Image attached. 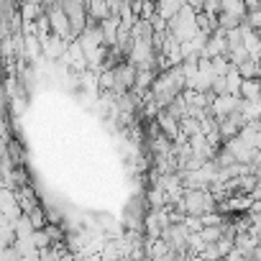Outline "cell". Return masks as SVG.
Wrapping results in <instances>:
<instances>
[{"label":"cell","mask_w":261,"mask_h":261,"mask_svg":"<svg viewBox=\"0 0 261 261\" xmlns=\"http://www.w3.org/2000/svg\"><path fill=\"white\" fill-rule=\"evenodd\" d=\"M215 205L218 200L210 195V190H185L182 192V200L177 205H172L179 215H195V218H202L207 213H215Z\"/></svg>","instance_id":"6da1fadb"},{"label":"cell","mask_w":261,"mask_h":261,"mask_svg":"<svg viewBox=\"0 0 261 261\" xmlns=\"http://www.w3.org/2000/svg\"><path fill=\"white\" fill-rule=\"evenodd\" d=\"M195 11L185 3L182 8H179V13L177 16H172L169 21H167V34L177 41V44H185V41H190L195 34H197V23H195Z\"/></svg>","instance_id":"7a4b0ae2"},{"label":"cell","mask_w":261,"mask_h":261,"mask_svg":"<svg viewBox=\"0 0 261 261\" xmlns=\"http://www.w3.org/2000/svg\"><path fill=\"white\" fill-rule=\"evenodd\" d=\"M238 97L246 100V102H258V80H243Z\"/></svg>","instance_id":"3957f363"},{"label":"cell","mask_w":261,"mask_h":261,"mask_svg":"<svg viewBox=\"0 0 261 261\" xmlns=\"http://www.w3.org/2000/svg\"><path fill=\"white\" fill-rule=\"evenodd\" d=\"M182 6H185V3H156V6H154V13H156V18H162V21L167 23L172 16L179 13Z\"/></svg>","instance_id":"277c9868"}]
</instances>
